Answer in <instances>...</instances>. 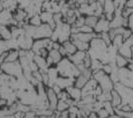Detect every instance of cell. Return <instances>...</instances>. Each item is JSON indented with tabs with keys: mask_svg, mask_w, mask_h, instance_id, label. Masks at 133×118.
<instances>
[{
	"mask_svg": "<svg viewBox=\"0 0 133 118\" xmlns=\"http://www.w3.org/2000/svg\"><path fill=\"white\" fill-rule=\"evenodd\" d=\"M57 70L59 72V75L63 78H69V79H76L81 74V72L76 65H74L71 60L66 57L64 58L61 62L59 63L57 66Z\"/></svg>",
	"mask_w": 133,
	"mask_h": 118,
	"instance_id": "obj_1",
	"label": "cell"
},
{
	"mask_svg": "<svg viewBox=\"0 0 133 118\" xmlns=\"http://www.w3.org/2000/svg\"><path fill=\"white\" fill-rule=\"evenodd\" d=\"M92 78L98 82V85L101 87V89L103 91H112L114 89L115 84L111 80L110 77L108 74H106L102 70L94 72Z\"/></svg>",
	"mask_w": 133,
	"mask_h": 118,
	"instance_id": "obj_2",
	"label": "cell"
},
{
	"mask_svg": "<svg viewBox=\"0 0 133 118\" xmlns=\"http://www.w3.org/2000/svg\"><path fill=\"white\" fill-rule=\"evenodd\" d=\"M1 73L9 77L20 78L23 75V68L19 61L15 63H3L1 65Z\"/></svg>",
	"mask_w": 133,
	"mask_h": 118,
	"instance_id": "obj_3",
	"label": "cell"
},
{
	"mask_svg": "<svg viewBox=\"0 0 133 118\" xmlns=\"http://www.w3.org/2000/svg\"><path fill=\"white\" fill-rule=\"evenodd\" d=\"M114 89L116 90L117 92L120 94V96L122 97L123 104L124 103H130V102L133 101V88L128 87L126 85L118 82V84H115Z\"/></svg>",
	"mask_w": 133,
	"mask_h": 118,
	"instance_id": "obj_4",
	"label": "cell"
},
{
	"mask_svg": "<svg viewBox=\"0 0 133 118\" xmlns=\"http://www.w3.org/2000/svg\"><path fill=\"white\" fill-rule=\"evenodd\" d=\"M54 32V29L48 24H42L39 27H36L35 33L33 35L34 40L39 39H51Z\"/></svg>",
	"mask_w": 133,
	"mask_h": 118,
	"instance_id": "obj_5",
	"label": "cell"
},
{
	"mask_svg": "<svg viewBox=\"0 0 133 118\" xmlns=\"http://www.w3.org/2000/svg\"><path fill=\"white\" fill-rule=\"evenodd\" d=\"M109 30H110V22L103 15V16H101L98 19V22H97V24L95 25V27L94 28V33L99 35V34L102 33H106Z\"/></svg>",
	"mask_w": 133,
	"mask_h": 118,
	"instance_id": "obj_6",
	"label": "cell"
},
{
	"mask_svg": "<svg viewBox=\"0 0 133 118\" xmlns=\"http://www.w3.org/2000/svg\"><path fill=\"white\" fill-rule=\"evenodd\" d=\"M47 99L50 104V109L53 111H56L58 102H59V98H58V94L51 87L47 88Z\"/></svg>",
	"mask_w": 133,
	"mask_h": 118,
	"instance_id": "obj_7",
	"label": "cell"
},
{
	"mask_svg": "<svg viewBox=\"0 0 133 118\" xmlns=\"http://www.w3.org/2000/svg\"><path fill=\"white\" fill-rule=\"evenodd\" d=\"M66 90L68 91V93H69L70 97H71L75 102H77V103H78V101H81V99L83 98V92H82V89H79V88H78V87H76L75 85H72V86L68 87Z\"/></svg>",
	"mask_w": 133,
	"mask_h": 118,
	"instance_id": "obj_8",
	"label": "cell"
},
{
	"mask_svg": "<svg viewBox=\"0 0 133 118\" xmlns=\"http://www.w3.org/2000/svg\"><path fill=\"white\" fill-rule=\"evenodd\" d=\"M87 54H88V52L78 51L76 54H74V55H72V56L68 57V58L71 60V62H72L74 65L79 66V65L83 64V60H84V58L87 57Z\"/></svg>",
	"mask_w": 133,
	"mask_h": 118,
	"instance_id": "obj_9",
	"label": "cell"
},
{
	"mask_svg": "<svg viewBox=\"0 0 133 118\" xmlns=\"http://www.w3.org/2000/svg\"><path fill=\"white\" fill-rule=\"evenodd\" d=\"M34 62L36 63V65L38 66V67H39V70L41 72H44V73L48 72L49 66H48L47 60L45 58L39 56V55H35V57H34Z\"/></svg>",
	"mask_w": 133,
	"mask_h": 118,
	"instance_id": "obj_10",
	"label": "cell"
},
{
	"mask_svg": "<svg viewBox=\"0 0 133 118\" xmlns=\"http://www.w3.org/2000/svg\"><path fill=\"white\" fill-rule=\"evenodd\" d=\"M111 104L112 106L114 107L115 109L117 108H120L121 105L123 104V100H122V97L120 96V94L117 92L115 89H113L111 91Z\"/></svg>",
	"mask_w": 133,
	"mask_h": 118,
	"instance_id": "obj_11",
	"label": "cell"
},
{
	"mask_svg": "<svg viewBox=\"0 0 133 118\" xmlns=\"http://www.w3.org/2000/svg\"><path fill=\"white\" fill-rule=\"evenodd\" d=\"M0 37L2 41H9L12 39L11 30L8 25H4V24L0 25Z\"/></svg>",
	"mask_w": 133,
	"mask_h": 118,
	"instance_id": "obj_12",
	"label": "cell"
},
{
	"mask_svg": "<svg viewBox=\"0 0 133 118\" xmlns=\"http://www.w3.org/2000/svg\"><path fill=\"white\" fill-rule=\"evenodd\" d=\"M89 79L84 75L83 73H81L78 77H77L76 79H75V81H74V85L76 86V87H78L79 89H83V87L85 86V84H88V81H89Z\"/></svg>",
	"mask_w": 133,
	"mask_h": 118,
	"instance_id": "obj_13",
	"label": "cell"
},
{
	"mask_svg": "<svg viewBox=\"0 0 133 118\" xmlns=\"http://www.w3.org/2000/svg\"><path fill=\"white\" fill-rule=\"evenodd\" d=\"M62 45H63V47L65 48L68 57L72 56V55L76 54V53L78 52V49H77L76 45L72 43L71 40H69V41H66V42H65V43H63Z\"/></svg>",
	"mask_w": 133,
	"mask_h": 118,
	"instance_id": "obj_14",
	"label": "cell"
},
{
	"mask_svg": "<svg viewBox=\"0 0 133 118\" xmlns=\"http://www.w3.org/2000/svg\"><path fill=\"white\" fill-rule=\"evenodd\" d=\"M130 64V61L127 60L126 58L120 56L119 54H117L115 57V66L117 68H124V67H127Z\"/></svg>",
	"mask_w": 133,
	"mask_h": 118,
	"instance_id": "obj_15",
	"label": "cell"
},
{
	"mask_svg": "<svg viewBox=\"0 0 133 118\" xmlns=\"http://www.w3.org/2000/svg\"><path fill=\"white\" fill-rule=\"evenodd\" d=\"M20 58V51L19 50H10L8 52V56L6 58L5 63H15L19 61Z\"/></svg>",
	"mask_w": 133,
	"mask_h": 118,
	"instance_id": "obj_16",
	"label": "cell"
},
{
	"mask_svg": "<svg viewBox=\"0 0 133 118\" xmlns=\"http://www.w3.org/2000/svg\"><path fill=\"white\" fill-rule=\"evenodd\" d=\"M98 19H99V17L95 16V15L85 16V25L94 29L95 27V25L97 24V22H98Z\"/></svg>",
	"mask_w": 133,
	"mask_h": 118,
	"instance_id": "obj_17",
	"label": "cell"
},
{
	"mask_svg": "<svg viewBox=\"0 0 133 118\" xmlns=\"http://www.w3.org/2000/svg\"><path fill=\"white\" fill-rule=\"evenodd\" d=\"M72 43L76 45L78 51H83V52H89L90 45L89 43H84V42H81V41H72Z\"/></svg>",
	"mask_w": 133,
	"mask_h": 118,
	"instance_id": "obj_18",
	"label": "cell"
},
{
	"mask_svg": "<svg viewBox=\"0 0 133 118\" xmlns=\"http://www.w3.org/2000/svg\"><path fill=\"white\" fill-rule=\"evenodd\" d=\"M123 44H124V38H123L122 35L115 36V37L112 39V43H111V45L113 46L114 48H116L117 50H118Z\"/></svg>",
	"mask_w": 133,
	"mask_h": 118,
	"instance_id": "obj_19",
	"label": "cell"
},
{
	"mask_svg": "<svg viewBox=\"0 0 133 118\" xmlns=\"http://www.w3.org/2000/svg\"><path fill=\"white\" fill-rule=\"evenodd\" d=\"M69 108H70V104H69L68 101L59 100L56 111H58V112H65V111L69 110Z\"/></svg>",
	"mask_w": 133,
	"mask_h": 118,
	"instance_id": "obj_20",
	"label": "cell"
},
{
	"mask_svg": "<svg viewBox=\"0 0 133 118\" xmlns=\"http://www.w3.org/2000/svg\"><path fill=\"white\" fill-rule=\"evenodd\" d=\"M29 24L34 26V27H39V26H41L43 24V22H42V19L40 17V14L39 15H34V16L30 17Z\"/></svg>",
	"mask_w": 133,
	"mask_h": 118,
	"instance_id": "obj_21",
	"label": "cell"
},
{
	"mask_svg": "<svg viewBox=\"0 0 133 118\" xmlns=\"http://www.w3.org/2000/svg\"><path fill=\"white\" fill-rule=\"evenodd\" d=\"M96 113H97V116H98V118H109V117H110V114H109V112H108L106 109H104L103 107H102V108H100L99 110H97V111H96Z\"/></svg>",
	"mask_w": 133,
	"mask_h": 118,
	"instance_id": "obj_22",
	"label": "cell"
},
{
	"mask_svg": "<svg viewBox=\"0 0 133 118\" xmlns=\"http://www.w3.org/2000/svg\"><path fill=\"white\" fill-rule=\"evenodd\" d=\"M118 109H120L123 113H128V112H132L133 109L131 105L129 104V103H124V104H122L121 107L120 108H118ZM123 116V115H122Z\"/></svg>",
	"mask_w": 133,
	"mask_h": 118,
	"instance_id": "obj_23",
	"label": "cell"
},
{
	"mask_svg": "<svg viewBox=\"0 0 133 118\" xmlns=\"http://www.w3.org/2000/svg\"><path fill=\"white\" fill-rule=\"evenodd\" d=\"M91 63H92V59L90 58L89 54H87V57L83 60V66L85 67V68H90L91 67Z\"/></svg>",
	"mask_w": 133,
	"mask_h": 118,
	"instance_id": "obj_24",
	"label": "cell"
},
{
	"mask_svg": "<svg viewBox=\"0 0 133 118\" xmlns=\"http://www.w3.org/2000/svg\"><path fill=\"white\" fill-rule=\"evenodd\" d=\"M36 55H39V56L43 57L45 59H47L48 56H49V51L47 50V49H42V50H40Z\"/></svg>",
	"mask_w": 133,
	"mask_h": 118,
	"instance_id": "obj_25",
	"label": "cell"
},
{
	"mask_svg": "<svg viewBox=\"0 0 133 118\" xmlns=\"http://www.w3.org/2000/svg\"><path fill=\"white\" fill-rule=\"evenodd\" d=\"M128 29H130L133 33V13L128 18Z\"/></svg>",
	"mask_w": 133,
	"mask_h": 118,
	"instance_id": "obj_26",
	"label": "cell"
},
{
	"mask_svg": "<svg viewBox=\"0 0 133 118\" xmlns=\"http://www.w3.org/2000/svg\"><path fill=\"white\" fill-rule=\"evenodd\" d=\"M87 118H98V116H97V113L95 112V111H91Z\"/></svg>",
	"mask_w": 133,
	"mask_h": 118,
	"instance_id": "obj_27",
	"label": "cell"
},
{
	"mask_svg": "<svg viewBox=\"0 0 133 118\" xmlns=\"http://www.w3.org/2000/svg\"><path fill=\"white\" fill-rule=\"evenodd\" d=\"M123 118H133V111L132 112H128V113H123Z\"/></svg>",
	"mask_w": 133,
	"mask_h": 118,
	"instance_id": "obj_28",
	"label": "cell"
},
{
	"mask_svg": "<svg viewBox=\"0 0 133 118\" xmlns=\"http://www.w3.org/2000/svg\"><path fill=\"white\" fill-rule=\"evenodd\" d=\"M58 1H59V3H60L61 5H64V4H66L70 0H58Z\"/></svg>",
	"mask_w": 133,
	"mask_h": 118,
	"instance_id": "obj_29",
	"label": "cell"
},
{
	"mask_svg": "<svg viewBox=\"0 0 133 118\" xmlns=\"http://www.w3.org/2000/svg\"><path fill=\"white\" fill-rule=\"evenodd\" d=\"M126 6L130 7V8H133V0H130V1H128L127 3H126Z\"/></svg>",
	"mask_w": 133,
	"mask_h": 118,
	"instance_id": "obj_30",
	"label": "cell"
},
{
	"mask_svg": "<svg viewBox=\"0 0 133 118\" xmlns=\"http://www.w3.org/2000/svg\"><path fill=\"white\" fill-rule=\"evenodd\" d=\"M109 118H123L122 116H120V115H117V114H112V115H110V117Z\"/></svg>",
	"mask_w": 133,
	"mask_h": 118,
	"instance_id": "obj_31",
	"label": "cell"
},
{
	"mask_svg": "<svg viewBox=\"0 0 133 118\" xmlns=\"http://www.w3.org/2000/svg\"><path fill=\"white\" fill-rule=\"evenodd\" d=\"M2 118H15V116H14V114L13 115H7V116H4V117Z\"/></svg>",
	"mask_w": 133,
	"mask_h": 118,
	"instance_id": "obj_32",
	"label": "cell"
},
{
	"mask_svg": "<svg viewBox=\"0 0 133 118\" xmlns=\"http://www.w3.org/2000/svg\"><path fill=\"white\" fill-rule=\"evenodd\" d=\"M130 63L133 64V48H132V56H131V60H130Z\"/></svg>",
	"mask_w": 133,
	"mask_h": 118,
	"instance_id": "obj_33",
	"label": "cell"
},
{
	"mask_svg": "<svg viewBox=\"0 0 133 118\" xmlns=\"http://www.w3.org/2000/svg\"><path fill=\"white\" fill-rule=\"evenodd\" d=\"M39 118H48V116H40Z\"/></svg>",
	"mask_w": 133,
	"mask_h": 118,
	"instance_id": "obj_34",
	"label": "cell"
},
{
	"mask_svg": "<svg viewBox=\"0 0 133 118\" xmlns=\"http://www.w3.org/2000/svg\"><path fill=\"white\" fill-rule=\"evenodd\" d=\"M124 1H125V2H126V3H127L128 1H130V0H124Z\"/></svg>",
	"mask_w": 133,
	"mask_h": 118,
	"instance_id": "obj_35",
	"label": "cell"
},
{
	"mask_svg": "<svg viewBox=\"0 0 133 118\" xmlns=\"http://www.w3.org/2000/svg\"><path fill=\"white\" fill-rule=\"evenodd\" d=\"M1 24H2V22H1V20H0V25H1Z\"/></svg>",
	"mask_w": 133,
	"mask_h": 118,
	"instance_id": "obj_36",
	"label": "cell"
},
{
	"mask_svg": "<svg viewBox=\"0 0 133 118\" xmlns=\"http://www.w3.org/2000/svg\"><path fill=\"white\" fill-rule=\"evenodd\" d=\"M56 1H58V0H56Z\"/></svg>",
	"mask_w": 133,
	"mask_h": 118,
	"instance_id": "obj_37",
	"label": "cell"
}]
</instances>
